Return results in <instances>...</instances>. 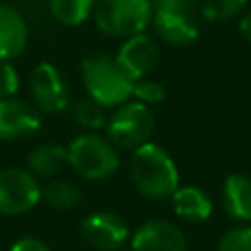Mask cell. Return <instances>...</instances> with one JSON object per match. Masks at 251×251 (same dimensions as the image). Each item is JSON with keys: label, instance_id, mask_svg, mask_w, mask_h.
<instances>
[{"label": "cell", "instance_id": "7c38bea8", "mask_svg": "<svg viewBox=\"0 0 251 251\" xmlns=\"http://www.w3.org/2000/svg\"><path fill=\"white\" fill-rule=\"evenodd\" d=\"M29 41L25 18L10 4H0V59L12 61L24 53Z\"/></svg>", "mask_w": 251, "mask_h": 251}, {"label": "cell", "instance_id": "603a6c76", "mask_svg": "<svg viewBox=\"0 0 251 251\" xmlns=\"http://www.w3.org/2000/svg\"><path fill=\"white\" fill-rule=\"evenodd\" d=\"M20 88V76L16 67L6 61L0 59V100L4 98H12Z\"/></svg>", "mask_w": 251, "mask_h": 251}, {"label": "cell", "instance_id": "7402d4cb", "mask_svg": "<svg viewBox=\"0 0 251 251\" xmlns=\"http://www.w3.org/2000/svg\"><path fill=\"white\" fill-rule=\"evenodd\" d=\"M131 96L141 102V104H159L165 100V88L163 84H159L157 80H151V78H137L133 80V90H131Z\"/></svg>", "mask_w": 251, "mask_h": 251}, {"label": "cell", "instance_id": "d6986e66", "mask_svg": "<svg viewBox=\"0 0 251 251\" xmlns=\"http://www.w3.org/2000/svg\"><path fill=\"white\" fill-rule=\"evenodd\" d=\"M69 110H71V116L75 118V122L80 124L86 129L96 131V129H102L108 124V112H106L108 108L102 106L100 102H96L90 96L75 100L69 106Z\"/></svg>", "mask_w": 251, "mask_h": 251}, {"label": "cell", "instance_id": "ac0fdd59", "mask_svg": "<svg viewBox=\"0 0 251 251\" xmlns=\"http://www.w3.org/2000/svg\"><path fill=\"white\" fill-rule=\"evenodd\" d=\"M41 198L55 210H71L80 202V188L71 180H49L41 186Z\"/></svg>", "mask_w": 251, "mask_h": 251}, {"label": "cell", "instance_id": "6da1fadb", "mask_svg": "<svg viewBox=\"0 0 251 251\" xmlns=\"http://www.w3.org/2000/svg\"><path fill=\"white\" fill-rule=\"evenodd\" d=\"M129 176L135 188L151 200L169 198L178 188V169L173 157L161 145L151 141L133 149Z\"/></svg>", "mask_w": 251, "mask_h": 251}, {"label": "cell", "instance_id": "52a82bcc", "mask_svg": "<svg viewBox=\"0 0 251 251\" xmlns=\"http://www.w3.org/2000/svg\"><path fill=\"white\" fill-rule=\"evenodd\" d=\"M33 104L41 114H59L69 108V86L53 63H39L29 78Z\"/></svg>", "mask_w": 251, "mask_h": 251}, {"label": "cell", "instance_id": "4316f807", "mask_svg": "<svg viewBox=\"0 0 251 251\" xmlns=\"http://www.w3.org/2000/svg\"><path fill=\"white\" fill-rule=\"evenodd\" d=\"M116 251H131V249H124V247H122V249H116Z\"/></svg>", "mask_w": 251, "mask_h": 251}, {"label": "cell", "instance_id": "cb8c5ba5", "mask_svg": "<svg viewBox=\"0 0 251 251\" xmlns=\"http://www.w3.org/2000/svg\"><path fill=\"white\" fill-rule=\"evenodd\" d=\"M153 10H171V12H190L196 6V0H151Z\"/></svg>", "mask_w": 251, "mask_h": 251}, {"label": "cell", "instance_id": "9a60e30c", "mask_svg": "<svg viewBox=\"0 0 251 251\" xmlns=\"http://www.w3.org/2000/svg\"><path fill=\"white\" fill-rule=\"evenodd\" d=\"M69 165L67 149L59 143H39L27 155V171L33 176L55 178Z\"/></svg>", "mask_w": 251, "mask_h": 251}, {"label": "cell", "instance_id": "ffe728a7", "mask_svg": "<svg viewBox=\"0 0 251 251\" xmlns=\"http://www.w3.org/2000/svg\"><path fill=\"white\" fill-rule=\"evenodd\" d=\"M247 0H202V16L212 22H224L237 16Z\"/></svg>", "mask_w": 251, "mask_h": 251}, {"label": "cell", "instance_id": "5bb4252c", "mask_svg": "<svg viewBox=\"0 0 251 251\" xmlns=\"http://www.w3.org/2000/svg\"><path fill=\"white\" fill-rule=\"evenodd\" d=\"M224 210L237 222H251V178L245 175H229L222 188Z\"/></svg>", "mask_w": 251, "mask_h": 251}, {"label": "cell", "instance_id": "d4e9b609", "mask_svg": "<svg viewBox=\"0 0 251 251\" xmlns=\"http://www.w3.org/2000/svg\"><path fill=\"white\" fill-rule=\"evenodd\" d=\"M10 251H51V249H49L41 239L27 235V237L18 239V241L10 247Z\"/></svg>", "mask_w": 251, "mask_h": 251}, {"label": "cell", "instance_id": "e0dca14e", "mask_svg": "<svg viewBox=\"0 0 251 251\" xmlns=\"http://www.w3.org/2000/svg\"><path fill=\"white\" fill-rule=\"evenodd\" d=\"M94 4L96 0H47L51 16L67 27L80 25L92 14Z\"/></svg>", "mask_w": 251, "mask_h": 251}, {"label": "cell", "instance_id": "484cf974", "mask_svg": "<svg viewBox=\"0 0 251 251\" xmlns=\"http://www.w3.org/2000/svg\"><path fill=\"white\" fill-rule=\"evenodd\" d=\"M239 29H241V35H243L247 41H251V12H247V14L241 18Z\"/></svg>", "mask_w": 251, "mask_h": 251}, {"label": "cell", "instance_id": "9c48e42d", "mask_svg": "<svg viewBox=\"0 0 251 251\" xmlns=\"http://www.w3.org/2000/svg\"><path fill=\"white\" fill-rule=\"evenodd\" d=\"M82 237L96 247L98 251H116L122 249L129 231H127V224L114 212H94L90 216H86L82 220L80 226Z\"/></svg>", "mask_w": 251, "mask_h": 251}, {"label": "cell", "instance_id": "7a4b0ae2", "mask_svg": "<svg viewBox=\"0 0 251 251\" xmlns=\"http://www.w3.org/2000/svg\"><path fill=\"white\" fill-rule=\"evenodd\" d=\"M80 75L86 94L106 108H118L131 98L133 78L124 71L116 55L102 51L86 55L80 63Z\"/></svg>", "mask_w": 251, "mask_h": 251}, {"label": "cell", "instance_id": "2e32d148", "mask_svg": "<svg viewBox=\"0 0 251 251\" xmlns=\"http://www.w3.org/2000/svg\"><path fill=\"white\" fill-rule=\"evenodd\" d=\"M171 198L175 214L184 222L200 224L206 222L212 214V200L198 186H178Z\"/></svg>", "mask_w": 251, "mask_h": 251}, {"label": "cell", "instance_id": "4fadbf2b", "mask_svg": "<svg viewBox=\"0 0 251 251\" xmlns=\"http://www.w3.org/2000/svg\"><path fill=\"white\" fill-rule=\"evenodd\" d=\"M151 24L157 35L171 45H188L198 37V24L190 12L153 10Z\"/></svg>", "mask_w": 251, "mask_h": 251}, {"label": "cell", "instance_id": "277c9868", "mask_svg": "<svg viewBox=\"0 0 251 251\" xmlns=\"http://www.w3.org/2000/svg\"><path fill=\"white\" fill-rule=\"evenodd\" d=\"M69 167L88 180L110 178L118 167L120 157L110 139H104L96 133H80L67 147Z\"/></svg>", "mask_w": 251, "mask_h": 251}, {"label": "cell", "instance_id": "30bf717a", "mask_svg": "<svg viewBox=\"0 0 251 251\" xmlns=\"http://www.w3.org/2000/svg\"><path fill=\"white\" fill-rule=\"evenodd\" d=\"M116 59L133 80L145 78L159 61L157 41L147 33L131 35L124 39L120 51L116 53Z\"/></svg>", "mask_w": 251, "mask_h": 251}, {"label": "cell", "instance_id": "44dd1931", "mask_svg": "<svg viewBox=\"0 0 251 251\" xmlns=\"http://www.w3.org/2000/svg\"><path fill=\"white\" fill-rule=\"evenodd\" d=\"M218 251H251V227L239 226L227 229L218 243Z\"/></svg>", "mask_w": 251, "mask_h": 251}, {"label": "cell", "instance_id": "8992f818", "mask_svg": "<svg viewBox=\"0 0 251 251\" xmlns=\"http://www.w3.org/2000/svg\"><path fill=\"white\" fill-rule=\"evenodd\" d=\"M41 200V186L27 169L0 171V214L20 216Z\"/></svg>", "mask_w": 251, "mask_h": 251}, {"label": "cell", "instance_id": "3957f363", "mask_svg": "<svg viewBox=\"0 0 251 251\" xmlns=\"http://www.w3.org/2000/svg\"><path fill=\"white\" fill-rule=\"evenodd\" d=\"M92 16L102 33L127 39L147 29L153 20V6L151 0H96Z\"/></svg>", "mask_w": 251, "mask_h": 251}, {"label": "cell", "instance_id": "5b68a950", "mask_svg": "<svg viewBox=\"0 0 251 251\" xmlns=\"http://www.w3.org/2000/svg\"><path fill=\"white\" fill-rule=\"evenodd\" d=\"M155 131V116L149 106L133 100L120 104L106 124L108 139L114 147L135 149L151 139Z\"/></svg>", "mask_w": 251, "mask_h": 251}, {"label": "cell", "instance_id": "ba28073f", "mask_svg": "<svg viewBox=\"0 0 251 251\" xmlns=\"http://www.w3.org/2000/svg\"><path fill=\"white\" fill-rule=\"evenodd\" d=\"M41 126V112L35 104L20 98L0 100V139L20 141L33 135Z\"/></svg>", "mask_w": 251, "mask_h": 251}, {"label": "cell", "instance_id": "8fae6325", "mask_svg": "<svg viewBox=\"0 0 251 251\" xmlns=\"http://www.w3.org/2000/svg\"><path fill=\"white\" fill-rule=\"evenodd\" d=\"M131 251H186V237L171 222L149 220L135 229Z\"/></svg>", "mask_w": 251, "mask_h": 251}]
</instances>
